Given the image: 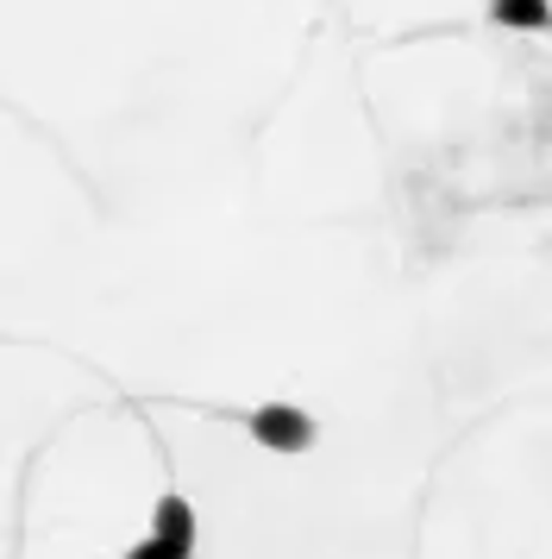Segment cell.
<instances>
[{
  "instance_id": "obj_1",
  "label": "cell",
  "mask_w": 552,
  "mask_h": 559,
  "mask_svg": "<svg viewBox=\"0 0 552 559\" xmlns=\"http://www.w3.org/2000/svg\"><path fill=\"white\" fill-rule=\"evenodd\" d=\"M245 428H251V440H257V447H271V453H308V447H314V433H321V428H314V415H301L296 403H264Z\"/></svg>"
},
{
  "instance_id": "obj_4",
  "label": "cell",
  "mask_w": 552,
  "mask_h": 559,
  "mask_svg": "<svg viewBox=\"0 0 552 559\" xmlns=\"http://www.w3.org/2000/svg\"><path fill=\"white\" fill-rule=\"evenodd\" d=\"M189 554H195V547H176V540H157V534H151V540H139L125 559H189Z\"/></svg>"
},
{
  "instance_id": "obj_3",
  "label": "cell",
  "mask_w": 552,
  "mask_h": 559,
  "mask_svg": "<svg viewBox=\"0 0 552 559\" xmlns=\"http://www.w3.org/2000/svg\"><path fill=\"white\" fill-rule=\"evenodd\" d=\"M490 20L515 32H547L552 26V7L547 0H490Z\"/></svg>"
},
{
  "instance_id": "obj_2",
  "label": "cell",
  "mask_w": 552,
  "mask_h": 559,
  "mask_svg": "<svg viewBox=\"0 0 552 559\" xmlns=\"http://www.w3.org/2000/svg\"><path fill=\"white\" fill-rule=\"evenodd\" d=\"M151 534L157 540H176V547H195V509H189V497L164 490L157 509H151Z\"/></svg>"
}]
</instances>
